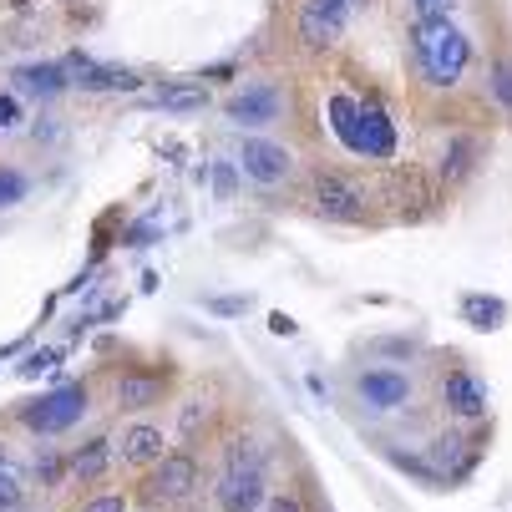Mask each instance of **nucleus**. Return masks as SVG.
I'll return each instance as SVG.
<instances>
[{
  "mask_svg": "<svg viewBox=\"0 0 512 512\" xmlns=\"http://www.w3.org/2000/svg\"><path fill=\"white\" fill-rule=\"evenodd\" d=\"M26 173H16V168H0V208H16L21 198H26Z\"/></svg>",
  "mask_w": 512,
  "mask_h": 512,
  "instance_id": "obj_24",
  "label": "nucleus"
},
{
  "mask_svg": "<svg viewBox=\"0 0 512 512\" xmlns=\"http://www.w3.org/2000/svg\"><path fill=\"white\" fill-rule=\"evenodd\" d=\"M234 163H239V173L254 178L259 188H279L289 173H295V158H289V148H279V142H269V137H244Z\"/></svg>",
  "mask_w": 512,
  "mask_h": 512,
  "instance_id": "obj_6",
  "label": "nucleus"
},
{
  "mask_svg": "<svg viewBox=\"0 0 512 512\" xmlns=\"http://www.w3.org/2000/svg\"><path fill=\"white\" fill-rule=\"evenodd\" d=\"M315 208L330 224H365V193L340 173H315Z\"/></svg>",
  "mask_w": 512,
  "mask_h": 512,
  "instance_id": "obj_8",
  "label": "nucleus"
},
{
  "mask_svg": "<svg viewBox=\"0 0 512 512\" xmlns=\"http://www.w3.org/2000/svg\"><path fill=\"white\" fill-rule=\"evenodd\" d=\"M26 502V477L16 462H0V512H16Z\"/></svg>",
  "mask_w": 512,
  "mask_h": 512,
  "instance_id": "obj_22",
  "label": "nucleus"
},
{
  "mask_svg": "<svg viewBox=\"0 0 512 512\" xmlns=\"http://www.w3.org/2000/svg\"><path fill=\"white\" fill-rule=\"evenodd\" d=\"M279 107H284V97H279L274 82H254V87H244V92H234L224 102L229 122H239V127H264V122L279 117Z\"/></svg>",
  "mask_w": 512,
  "mask_h": 512,
  "instance_id": "obj_12",
  "label": "nucleus"
},
{
  "mask_svg": "<svg viewBox=\"0 0 512 512\" xmlns=\"http://www.w3.org/2000/svg\"><path fill=\"white\" fill-rule=\"evenodd\" d=\"M269 330H274V335H295V320H289V315H274Z\"/></svg>",
  "mask_w": 512,
  "mask_h": 512,
  "instance_id": "obj_33",
  "label": "nucleus"
},
{
  "mask_svg": "<svg viewBox=\"0 0 512 512\" xmlns=\"http://www.w3.org/2000/svg\"><path fill=\"white\" fill-rule=\"evenodd\" d=\"M442 406L457 421H482L487 416V386L472 371H447L442 376Z\"/></svg>",
  "mask_w": 512,
  "mask_h": 512,
  "instance_id": "obj_13",
  "label": "nucleus"
},
{
  "mask_svg": "<svg viewBox=\"0 0 512 512\" xmlns=\"http://www.w3.org/2000/svg\"><path fill=\"white\" fill-rule=\"evenodd\" d=\"M51 360H56L51 350H46V355H31V360L21 365V371H26V376H36V371H46V365H51Z\"/></svg>",
  "mask_w": 512,
  "mask_h": 512,
  "instance_id": "obj_32",
  "label": "nucleus"
},
{
  "mask_svg": "<svg viewBox=\"0 0 512 512\" xmlns=\"http://www.w3.org/2000/svg\"><path fill=\"white\" fill-rule=\"evenodd\" d=\"M234 188H239V163L218 158V163H213V193H218V198L229 203V198H234Z\"/></svg>",
  "mask_w": 512,
  "mask_h": 512,
  "instance_id": "obj_25",
  "label": "nucleus"
},
{
  "mask_svg": "<svg viewBox=\"0 0 512 512\" xmlns=\"http://www.w3.org/2000/svg\"><path fill=\"white\" fill-rule=\"evenodd\" d=\"M203 487V467H198V457L193 452H168L153 472H148V482H142V502L148 507H168V502H188L193 492Z\"/></svg>",
  "mask_w": 512,
  "mask_h": 512,
  "instance_id": "obj_4",
  "label": "nucleus"
},
{
  "mask_svg": "<svg viewBox=\"0 0 512 512\" xmlns=\"http://www.w3.org/2000/svg\"><path fill=\"white\" fill-rule=\"evenodd\" d=\"M477 158H482V142L477 137H467V132H457V137H447V148H442V163H436V173H442V183L452 188V183H467L472 178V168H477Z\"/></svg>",
  "mask_w": 512,
  "mask_h": 512,
  "instance_id": "obj_16",
  "label": "nucleus"
},
{
  "mask_svg": "<svg viewBox=\"0 0 512 512\" xmlns=\"http://www.w3.org/2000/svg\"><path fill=\"white\" fill-rule=\"evenodd\" d=\"M355 6L350 0H300V16H295V36L310 51H330L345 31H350Z\"/></svg>",
  "mask_w": 512,
  "mask_h": 512,
  "instance_id": "obj_5",
  "label": "nucleus"
},
{
  "mask_svg": "<svg viewBox=\"0 0 512 512\" xmlns=\"http://www.w3.org/2000/svg\"><path fill=\"white\" fill-rule=\"evenodd\" d=\"M82 512H127V497L122 492H97L82 502Z\"/></svg>",
  "mask_w": 512,
  "mask_h": 512,
  "instance_id": "obj_29",
  "label": "nucleus"
},
{
  "mask_svg": "<svg viewBox=\"0 0 512 512\" xmlns=\"http://www.w3.org/2000/svg\"><path fill=\"white\" fill-rule=\"evenodd\" d=\"M264 512H310V507H305V497H300V492H289V487H284V492H269Z\"/></svg>",
  "mask_w": 512,
  "mask_h": 512,
  "instance_id": "obj_28",
  "label": "nucleus"
},
{
  "mask_svg": "<svg viewBox=\"0 0 512 512\" xmlns=\"http://www.w3.org/2000/svg\"><path fill=\"white\" fill-rule=\"evenodd\" d=\"M462 320H467L472 330H497V325L507 320V305L492 300V295H467V300H462Z\"/></svg>",
  "mask_w": 512,
  "mask_h": 512,
  "instance_id": "obj_20",
  "label": "nucleus"
},
{
  "mask_svg": "<svg viewBox=\"0 0 512 512\" xmlns=\"http://www.w3.org/2000/svg\"><path fill=\"white\" fill-rule=\"evenodd\" d=\"M492 97L512 112V61H492Z\"/></svg>",
  "mask_w": 512,
  "mask_h": 512,
  "instance_id": "obj_26",
  "label": "nucleus"
},
{
  "mask_svg": "<svg viewBox=\"0 0 512 512\" xmlns=\"http://www.w3.org/2000/svg\"><path fill=\"white\" fill-rule=\"evenodd\" d=\"M411 11H416V21H447L457 11V0H411Z\"/></svg>",
  "mask_w": 512,
  "mask_h": 512,
  "instance_id": "obj_27",
  "label": "nucleus"
},
{
  "mask_svg": "<svg viewBox=\"0 0 512 512\" xmlns=\"http://www.w3.org/2000/svg\"><path fill=\"white\" fill-rule=\"evenodd\" d=\"M87 406H92V391L87 386H56V391H46L36 401H21L16 416L36 436H61V431H71V426L87 416Z\"/></svg>",
  "mask_w": 512,
  "mask_h": 512,
  "instance_id": "obj_3",
  "label": "nucleus"
},
{
  "mask_svg": "<svg viewBox=\"0 0 512 512\" xmlns=\"http://www.w3.org/2000/svg\"><path fill=\"white\" fill-rule=\"evenodd\" d=\"M11 127H21V102L16 97H0V132H11Z\"/></svg>",
  "mask_w": 512,
  "mask_h": 512,
  "instance_id": "obj_30",
  "label": "nucleus"
},
{
  "mask_svg": "<svg viewBox=\"0 0 512 512\" xmlns=\"http://www.w3.org/2000/svg\"><path fill=\"white\" fill-rule=\"evenodd\" d=\"M153 107H163V112H203V107H208V87H203L198 77L168 82V87L153 92Z\"/></svg>",
  "mask_w": 512,
  "mask_h": 512,
  "instance_id": "obj_18",
  "label": "nucleus"
},
{
  "mask_svg": "<svg viewBox=\"0 0 512 512\" xmlns=\"http://www.w3.org/2000/svg\"><path fill=\"white\" fill-rule=\"evenodd\" d=\"M117 457H122V467L153 472V467L168 457V436H163V426H153V421H132V426H122V436H117Z\"/></svg>",
  "mask_w": 512,
  "mask_h": 512,
  "instance_id": "obj_9",
  "label": "nucleus"
},
{
  "mask_svg": "<svg viewBox=\"0 0 512 512\" xmlns=\"http://www.w3.org/2000/svg\"><path fill=\"white\" fill-rule=\"evenodd\" d=\"M355 391H360V401L371 406V411L391 416V411H401L411 401V376L396 371V365H371V371L355 376Z\"/></svg>",
  "mask_w": 512,
  "mask_h": 512,
  "instance_id": "obj_7",
  "label": "nucleus"
},
{
  "mask_svg": "<svg viewBox=\"0 0 512 512\" xmlns=\"http://www.w3.org/2000/svg\"><path fill=\"white\" fill-rule=\"evenodd\" d=\"M77 87L92 92V97H97V92H137L142 77H137L132 66H97V61H92L87 71H77Z\"/></svg>",
  "mask_w": 512,
  "mask_h": 512,
  "instance_id": "obj_17",
  "label": "nucleus"
},
{
  "mask_svg": "<svg viewBox=\"0 0 512 512\" xmlns=\"http://www.w3.org/2000/svg\"><path fill=\"white\" fill-rule=\"evenodd\" d=\"M71 71H66V61H31V66H16V92L21 97H41V102H51V97H61L71 82Z\"/></svg>",
  "mask_w": 512,
  "mask_h": 512,
  "instance_id": "obj_14",
  "label": "nucleus"
},
{
  "mask_svg": "<svg viewBox=\"0 0 512 512\" xmlns=\"http://www.w3.org/2000/svg\"><path fill=\"white\" fill-rule=\"evenodd\" d=\"M264 467H269V457L254 436H229L224 442V472H264Z\"/></svg>",
  "mask_w": 512,
  "mask_h": 512,
  "instance_id": "obj_19",
  "label": "nucleus"
},
{
  "mask_svg": "<svg viewBox=\"0 0 512 512\" xmlns=\"http://www.w3.org/2000/svg\"><path fill=\"white\" fill-rule=\"evenodd\" d=\"M208 310H218V315H239V310H249V300H208Z\"/></svg>",
  "mask_w": 512,
  "mask_h": 512,
  "instance_id": "obj_31",
  "label": "nucleus"
},
{
  "mask_svg": "<svg viewBox=\"0 0 512 512\" xmlns=\"http://www.w3.org/2000/svg\"><path fill=\"white\" fill-rule=\"evenodd\" d=\"M163 396H168V371H142V365H132V371H122L117 376V386H112V401H117V411H153V406H163Z\"/></svg>",
  "mask_w": 512,
  "mask_h": 512,
  "instance_id": "obj_10",
  "label": "nucleus"
},
{
  "mask_svg": "<svg viewBox=\"0 0 512 512\" xmlns=\"http://www.w3.org/2000/svg\"><path fill=\"white\" fill-rule=\"evenodd\" d=\"M411 51H416V66L431 87H457L462 71L472 61V41L447 21H416L411 26Z\"/></svg>",
  "mask_w": 512,
  "mask_h": 512,
  "instance_id": "obj_1",
  "label": "nucleus"
},
{
  "mask_svg": "<svg viewBox=\"0 0 512 512\" xmlns=\"http://www.w3.org/2000/svg\"><path fill=\"white\" fill-rule=\"evenodd\" d=\"M208 426V401L203 396H188L178 406V442H198V431Z\"/></svg>",
  "mask_w": 512,
  "mask_h": 512,
  "instance_id": "obj_21",
  "label": "nucleus"
},
{
  "mask_svg": "<svg viewBox=\"0 0 512 512\" xmlns=\"http://www.w3.org/2000/svg\"><path fill=\"white\" fill-rule=\"evenodd\" d=\"M66 472H71V457H61L56 447H41V452H36V477H41V487H61Z\"/></svg>",
  "mask_w": 512,
  "mask_h": 512,
  "instance_id": "obj_23",
  "label": "nucleus"
},
{
  "mask_svg": "<svg viewBox=\"0 0 512 512\" xmlns=\"http://www.w3.org/2000/svg\"><path fill=\"white\" fill-rule=\"evenodd\" d=\"M350 6H355V11H371V6H376V0H350Z\"/></svg>",
  "mask_w": 512,
  "mask_h": 512,
  "instance_id": "obj_34",
  "label": "nucleus"
},
{
  "mask_svg": "<svg viewBox=\"0 0 512 512\" xmlns=\"http://www.w3.org/2000/svg\"><path fill=\"white\" fill-rule=\"evenodd\" d=\"M330 117H335V132H340V142H345L350 153H365V158H376V163H386L396 153V127L386 122L381 107L335 97L330 102Z\"/></svg>",
  "mask_w": 512,
  "mask_h": 512,
  "instance_id": "obj_2",
  "label": "nucleus"
},
{
  "mask_svg": "<svg viewBox=\"0 0 512 512\" xmlns=\"http://www.w3.org/2000/svg\"><path fill=\"white\" fill-rule=\"evenodd\" d=\"M269 477L264 472H218L213 482V507L218 512H259L269 502Z\"/></svg>",
  "mask_w": 512,
  "mask_h": 512,
  "instance_id": "obj_11",
  "label": "nucleus"
},
{
  "mask_svg": "<svg viewBox=\"0 0 512 512\" xmlns=\"http://www.w3.org/2000/svg\"><path fill=\"white\" fill-rule=\"evenodd\" d=\"M112 452H117L112 436H87V442H82L77 452H71V477H77L82 487L102 482V477H107V467H112Z\"/></svg>",
  "mask_w": 512,
  "mask_h": 512,
  "instance_id": "obj_15",
  "label": "nucleus"
}]
</instances>
